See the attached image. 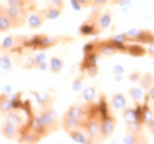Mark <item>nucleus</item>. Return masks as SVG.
<instances>
[{"instance_id": "nucleus-1", "label": "nucleus", "mask_w": 154, "mask_h": 144, "mask_svg": "<svg viewBox=\"0 0 154 144\" xmlns=\"http://www.w3.org/2000/svg\"><path fill=\"white\" fill-rule=\"evenodd\" d=\"M6 12L12 22V28H19L27 21L29 10L24 6H7Z\"/></svg>"}, {"instance_id": "nucleus-2", "label": "nucleus", "mask_w": 154, "mask_h": 144, "mask_svg": "<svg viewBox=\"0 0 154 144\" xmlns=\"http://www.w3.org/2000/svg\"><path fill=\"white\" fill-rule=\"evenodd\" d=\"M39 119H40L42 124L44 125V128L46 129V131L49 134L52 132V131L58 130L59 126H60V123L58 121L57 113L52 109V106L43 109L40 111V113H39Z\"/></svg>"}, {"instance_id": "nucleus-3", "label": "nucleus", "mask_w": 154, "mask_h": 144, "mask_svg": "<svg viewBox=\"0 0 154 144\" xmlns=\"http://www.w3.org/2000/svg\"><path fill=\"white\" fill-rule=\"evenodd\" d=\"M101 117L95 116V117H90L83 121L82 129L87 132L90 142H94L95 140L101 138L100 137V129H101Z\"/></svg>"}, {"instance_id": "nucleus-4", "label": "nucleus", "mask_w": 154, "mask_h": 144, "mask_svg": "<svg viewBox=\"0 0 154 144\" xmlns=\"http://www.w3.org/2000/svg\"><path fill=\"white\" fill-rule=\"evenodd\" d=\"M26 45V38L21 36H8L0 43V52L10 53L12 51H17L19 47Z\"/></svg>"}, {"instance_id": "nucleus-5", "label": "nucleus", "mask_w": 154, "mask_h": 144, "mask_svg": "<svg viewBox=\"0 0 154 144\" xmlns=\"http://www.w3.org/2000/svg\"><path fill=\"white\" fill-rule=\"evenodd\" d=\"M18 142L19 143H38L40 140L43 138L39 134H37L35 130H32L29 124H24L19 128V132H18Z\"/></svg>"}, {"instance_id": "nucleus-6", "label": "nucleus", "mask_w": 154, "mask_h": 144, "mask_svg": "<svg viewBox=\"0 0 154 144\" xmlns=\"http://www.w3.org/2000/svg\"><path fill=\"white\" fill-rule=\"evenodd\" d=\"M116 129V119L109 112L101 119V129H100V137L101 140L109 138Z\"/></svg>"}, {"instance_id": "nucleus-7", "label": "nucleus", "mask_w": 154, "mask_h": 144, "mask_svg": "<svg viewBox=\"0 0 154 144\" xmlns=\"http://www.w3.org/2000/svg\"><path fill=\"white\" fill-rule=\"evenodd\" d=\"M98 16H100L98 13L91 14L89 18L81 25L79 32L83 36H91V34H98V33H101V31L98 30V25H97Z\"/></svg>"}, {"instance_id": "nucleus-8", "label": "nucleus", "mask_w": 154, "mask_h": 144, "mask_svg": "<svg viewBox=\"0 0 154 144\" xmlns=\"http://www.w3.org/2000/svg\"><path fill=\"white\" fill-rule=\"evenodd\" d=\"M58 41H60L59 37H50L46 34H38L32 40V47L37 49V50H45L49 47H52L57 44Z\"/></svg>"}, {"instance_id": "nucleus-9", "label": "nucleus", "mask_w": 154, "mask_h": 144, "mask_svg": "<svg viewBox=\"0 0 154 144\" xmlns=\"http://www.w3.org/2000/svg\"><path fill=\"white\" fill-rule=\"evenodd\" d=\"M126 34L129 40L139 41L141 44H149L154 39L153 32L147 31V30H131Z\"/></svg>"}, {"instance_id": "nucleus-10", "label": "nucleus", "mask_w": 154, "mask_h": 144, "mask_svg": "<svg viewBox=\"0 0 154 144\" xmlns=\"http://www.w3.org/2000/svg\"><path fill=\"white\" fill-rule=\"evenodd\" d=\"M82 124H83V121L77 118L75 116H72L71 113H69L68 111H65V113L63 115L62 117V123L60 125L63 128V130L65 132H69L74 129H78V128H82Z\"/></svg>"}, {"instance_id": "nucleus-11", "label": "nucleus", "mask_w": 154, "mask_h": 144, "mask_svg": "<svg viewBox=\"0 0 154 144\" xmlns=\"http://www.w3.org/2000/svg\"><path fill=\"white\" fill-rule=\"evenodd\" d=\"M46 19H45L43 10H39V11L32 12L27 16V25L31 30H36V28H39L43 25V22Z\"/></svg>"}, {"instance_id": "nucleus-12", "label": "nucleus", "mask_w": 154, "mask_h": 144, "mask_svg": "<svg viewBox=\"0 0 154 144\" xmlns=\"http://www.w3.org/2000/svg\"><path fill=\"white\" fill-rule=\"evenodd\" d=\"M0 132L1 135L7 138V140H13V138H17L18 137V132H19V128L12 123H8V122H4L1 129H0Z\"/></svg>"}, {"instance_id": "nucleus-13", "label": "nucleus", "mask_w": 154, "mask_h": 144, "mask_svg": "<svg viewBox=\"0 0 154 144\" xmlns=\"http://www.w3.org/2000/svg\"><path fill=\"white\" fill-rule=\"evenodd\" d=\"M122 116H123V119L126 121L127 124L141 122L140 121V108L137 109L125 108L122 110Z\"/></svg>"}, {"instance_id": "nucleus-14", "label": "nucleus", "mask_w": 154, "mask_h": 144, "mask_svg": "<svg viewBox=\"0 0 154 144\" xmlns=\"http://www.w3.org/2000/svg\"><path fill=\"white\" fill-rule=\"evenodd\" d=\"M82 130H83L82 128H78V129H74V130H71V131H69V132H66V134L69 135V137H70L75 143H79V144L89 143L90 140H89L87 132L84 134Z\"/></svg>"}, {"instance_id": "nucleus-15", "label": "nucleus", "mask_w": 154, "mask_h": 144, "mask_svg": "<svg viewBox=\"0 0 154 144\" xmlns=\"http://www.w3.org/2000/svg\"><path fill=\"white\" fill-rule=\"evenodd\" d=\"M33 94H35V97H36V100L38 102V104L43 109L52 106L54 98H52L49 93H46V92H37V91H35V92H33Z\"/></svg>"}, {"instance_id": "nucleus-16", "label": "nucleus", "mask_w": 154, "mask_h": 144, "mask_svg": "<svg viewBox=\"0 0 154 144\" xmlns=\"http://www.w3.org/2000/svg\"><path fill=\"white\" fill-rule=\"evenodd\" d=\"M27 124H29V126H30L32 130H35L37 134H39L43 138L49 135V132L46 131V129L42 124V122H40V119H39V116H33V117L31 118V121H30Z\"/></svg>"}, {"instance_id": "nucleus-17", "label": "nucleus", "mask_w": 154, "mask_h": 144, "mask_svg": "<svg viewBox=\"0 0 154 144\" xmlns=\"http://www.w3.org/2000/svg\"><path fill=\"white\" fill-rule=\"evenodd\" d=\"M112 19H113V16H112V12H109V11H106L104 13L100 14L98 16V20H97L98 30L101 32L107 30L110 26V24H112Z\"/></svg>"}, {"instance_id": "nucleus-18", "label": "nucleus", "mask_w": 154, "mask_h": 144, "mask_svg": "<svg viewBox=\"0 0 154 144\" xmlns=\"http://www.w3.org/2000/svg\"><path fill=\"white\" fill-rule=\"evenodd\" d=\"M43 12H44V16H45L46 20H55V19H57L62 14L63 8L56 7V6H54V5L50 4L48 7L43 8Z\"/></svg>"}, {"instance_id": "nucleus-19", "label": "nucleus", "mask_w": 154, "mask_h": 144, "mask_svg": "<svg viewBox=\"0 0 154 144\" xmlns=\"http://www.w3.org/2000/svg\"><path fill=\"white\" fill-rule=\"evenodd\" d=\"M145 137L141 136V132H131L127 131V134L125 135L122 143L125 144H137V143H143Z\"/></svg>"}, {"instance_id": "nucleus-20", "label": "nucleus", "mask_w": 154, "mask_h": 144, "mask_svg": "<svg viewBox=\"0 0 154 144\" xmlns=\"http://www.w3.org/2000/svg\"><path fill=\"white\" fill-rule=\"evenodd\" d=\"M110 103L113 105V108L116 110H123L125 108H127V100H126V97L122 94V93H115L112 96V99H110Z\"/></svg>"}, {"instance_id": "nucleus-21", "label": "nucleus", "mask_w": 154, "mask_h": 144, "mask_svg": "<svg viewBox=\"0 0 154 144\" xmlns=\"http://www.w3.org/2000/svg\"><path fill=\"white\" fill-rule=\"evenodd\" d=\"M64 68V60L59 57H52L50 59V64H49V69L50 72L54 74H57L63 70Z\"/></svg>"}, {"instance_id": "nucleus-22", "label": "nucleus", "mask_w": 154, "mask_h": 144, "mask_svg": "<svg viewBox=\"0 0 154 144\" xmlns=\"http://www.w3.org/2000/svg\"><path fill=\"white\" fill-rule=\"evenodd\" d=\"M13 102L7 98L6 94H0V113L6 115L13 110Z\"/></svg>"}, {"instance_id": "nucleus-23", "label": "nucleus", "mask_w": 154, "mask_h": 144, "mask_svg": "<svg viewBox=\"0 0 154 144\" xmlns=\"http://www.w3.org/2000/svg\"><path fill=\"white\" fill-rule=\"evenodd\" d=\"M143 89L142 88H135V86H132V88H129V96H131V98L133 99V102H134L136 105H139V103L143 99V97H145V92H143Z\"/></svg>"}, {"instance_id": "nucleus-24", "label": "nucleus", "mask_w": 154, "mask_h": 144, "mask_svg": "<svg viewBox=\"0 0 154 144\" xmlns=\"http://www.w3.org/2000/svg\"><path fill=\"white\" fill-rule=\"evenodd\" d=\"M139 82H140L141 88H142L145 91H147L151 86H152V84L154 83V77L152 76V73L146 72V73H143V74L140 76Z\"/></svg>"}, {"instance_id": "nucleus-25", "label": "nucleus", "mask_w": 154, "mask_h": 144, "mask_svg": "<svg viewBox=\"0 0 154 144\" xmlns=\"http://www.w3.org/2000/svg\"><path fill=\"white\" fill-rule=\"evenodd\" d=\"M6 122L12 123V124L17 125L18 128L24 125L23 119H21V116H20L17 111H14V110H12V111H10L8 113H6Z\"/></svg>"}, {"instance_id": "nucleus-26", "label": "nucleus", "mask_w": 154, "mask_h": 144, "mask_svg": "<svg viewBox=\"0 0 154 144\" xmlns=\"http://www.w3.org/2000/svg\"><path fill=\"white\" fill-rule=\"evenodd\" d=\"M154 119V113L152 112V110L148 108H140V121L142 124H148L151 121Z\"/></svg>"}, {"instance_id": "nucleus-27", "label": "nucleus", "mask_w": 154, "mask_h": 144, "mask_svg": "<svg viewBox=\"0 0 154 144\" xmlns=\"http://www.w3.org/2000/svg\"><path fill=\"white\" fill-rule=\"evenodd\" d=\"M95 94H96V90L94 86H87L82 91V97L85 103H91L95 98Z\"/></svg>"}, {"instance_id": "nucleus-28", "label": "nucleus", "mask_w": 154, "mask_h": 144, "mask_svg": "<svg viewBox=\"0 0 154 144\" xmlns=\"http://www.w3.org/2000/svg\"><path fill=\"white\" fill-rule=\"evenodd\" d=\"M126 52H128L131 56H134V57H141L147 53V50H145L142 46H139V45H131V46H127Z\"/></svg>"}, {"instance_id": "nucleus-29", "label": "nucleus", "mask_w": 154, "mask_h": 144, "mask_svg": "<svg viewBox=\"0 0 154 144\" xmlns=\"http://www.w3.org/2000/svg\"><path fill=\"white\" fill-rule=\"evenodd\" d=\"M11 28H12V22L6 13L5 16L0 17V32H7Z\"/></svg>"}, {"instance_id": "nucleus-30", "label": "nucleus", "mask_w": 154, "mask_h": 144, "mask_svg": "<svg viewBox=\"0 0 154 144\" xmlns=\"http://www.w3.org/2000/svg\"><path fill=\"white\" fill-rule=\"evenodd\" d=\"M84 78H85V73L82 72L79 76H77L76 78L74 79V82H72V91L74 92H79L82 90V85H83Z\"/></svg>"}, {"instance_id": "nucleus-31", "label": "nucleus", "mask_w": 154, "mask_h": 144, "mask_svg": "<svg viewBox=\"0 0 154 144\" xmlns=\"http://www.w3.org/2000/svg\"><path fill=\"white\" fill-rule=\"evenodd\" d=\"M0 68L4 70H11L12 69V62L8 57V53H2L0 57Z\"/></svg>"}, {"instance_id": "nucleus-32", "label": "nucleus", "mask_w": 154, "mask_h": 144, "mask_svg": "<svg viewBox=\"0 0 154 144\" xmlns=\"http://www.w3.org/2000/svg\"><path fill=\"white\" fill-rule=\"evenodd\" d=\"M35 59V66L36 69H44L45 68V60H46V56L44 53L36 54L33 57Z\"/></svg>"}, {"instance_id": "nucleus-33", "label": "nucleus", "mask_w": 154, "mask_h": 144, "mask_svg": "<svg viewBox=\"0 0 154 144\" xmlns=\"http://www.w3.org/2000/svg\"><path fill=\"white\" fill-rule=\"evenodd\" d=\"M29 5L25 0H7V6H24L26 7Z\"/></svg>"}, {"instance_id": "nucleus-34", "label": "nucleus", "mask_w": 154, "mask_h": 144, "mask_svg": "<svg viewBox=\"0 0 154 144\" xmlns=\"http://www.w3.org/2000/svg\"><path fill=\"white\" fill-rule=\"evenodd\" d=\"M108 2H109V0H91V6H94L95 8H102Z\"/></svg>"}, {"instance_id": "nucleus-35", "label": "nucleus", "mask_w": 154, "mask_h": 144, "mask_svg": "<svg viewBox=\"0 0 154 144\" xmlns=\"http://www.w3.org/2000/svg\"><path fill=\"white\" fill-rule=\"evenodd\" d=\"M146 98H147V100H151V103L154 104V83L146 92Z\"/></svg>"}, {"instance_id": "nucleus-36", "label": "nucleus", "mask_w": 154, "mask_h": 144, "mask_svg": "<svg viewBox=\"0 0 154 144\" xmlns=\"http://www.w3.org/2000/svg\"><path fill=\"white\" fill-rule=\"evenodd\" d=\"M79 7H83V8H87L89 6H91V0H75Z\"/></svg>"}, {"instance_id": "nucleus-37", "label": "nucleus", "mask_w": 154, "mask_h": 144, "mask_svg": "<svg viewBox=\"0 0 154 144\" xmlns=\"http://www.w3.org/2000/svg\"><path fill=\"white\" fill-rule=\"evenodd\" d=\"M50 4L59 8H64V0H50Z\"/></svg>"}, {"instance_id": "nucleus-38", "label": "nucleus", "mask_w": 154, "mask_h": 144, "mask_svg": "<svg viewBox=\"0 0 154 144\" xmlns=\"http://www.w3.org/2000/svg\"><path fill=\"white\" fill-rule=\"evenodd\" d=\"M147 53L148 56H151L152 58H154V39L148 44V49H147Z\"/></svg>"}, {"instance_id": "nucleus-39", "label": "nucleus", "mask_w": 154, "mask_h": 144, "mask_svg": "<svg viewBox=\"0 0 154 144\" xmlns=\"http://www.w3.org/2000/svg\"><path fill=\"white\" fill-rule=\"evenodd\" d=\"M113 72H114V74H122L125 72V69L122 66H120V65H116L113 69Z\"/></svg>"}, {"instance_id": "nucleus-40", "label": "nucleus", "mask_w": 154, "mask_h": 144, "mask_svg": "<svg viewBox=\"0 0 154 144\" xmlns=\"http://www.w3.org/2000/svg\"><path fill=\"white\" fill-rule=\"evenodd\" d=\"M6 8H7V6H4V5H0V17H2V16H5L7 12H6Z\"/></svg>"}, {"instance_id": "nucleus-41", "label": "nucleus", "mask_w": 154, "mask_h": 144, "mask_svg": "<svg viewBox=\"0 0 154 144\" xmlns=\"http://www.w3.org/2000/svg\"><path fill=\"white\" fill-rule=\"evenodd\" d=\"M147 126H148L149 131H151V132H152V134L154 135V119H153V121H151V122L147 124Z\"/></svg>"}, {"instance_id": "nucleus-42", "label": "nucleus", "mask_w": 154, "mask_h": 144, "mask_svg": "<svg viewBox=\"0 0 154 144\" xmlns=\"http://www.w3.org/2000/svg\"><path fill=\"white\" fill-rule=\"evenodd\" d=\"M27 4H32V1H35V0H25Z\"/></svg>"}]
</instances>
